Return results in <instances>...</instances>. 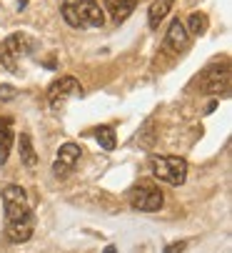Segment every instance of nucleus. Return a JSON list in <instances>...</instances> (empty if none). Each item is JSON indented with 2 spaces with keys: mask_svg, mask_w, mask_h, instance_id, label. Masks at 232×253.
Here are the masks:
<instances>
[{
  "mask_svg": "<svg viewBox=\"0 0 232 253\" xmlns=\"http://www.w3.org/2000/svg\"><path fill=\"white\" fill-rule=\"evenodd\" d=\"M198 88L207 95H222L230 90V65L212 63L198 76Z\"/></svg>",
  "mask_w": 232,
  "mask_h": 253,
  "instance_id": "423d86ee",
  "label": "nucleus"
},
{
  "mask_svg": "<svg viewBox=\"0 0 232 253\" xmlns=\"http://www.w3.org/2000/svg\"><path fill=\"white\" fill-rule=\"evenodd\" d=\"M187 248V241H175V243H167L163 253H182Z\"/></svg>",
  "mask_w": 232,
  "mask_h": 253,
  "instance_id": "a211bd4d",
  "label": "nucleus"
},
{
  "mask_svg": "<svg viewBox=\"0 0 232 253\" xmlns=\"http://www.w3.org/2000/svg\"><path fill=\"white\" fill-rule=\"evenodd\" d=\"M80 163V146H75V143H65L60 146L55 161H53V175L55 178H65L67 173L75 170V166Z\"/></svg>",
  "mask_w": 232,
  "mask_h": 253,
  "instance_id": "6e6552de",
  "label": "nucleus"
},
{
  "mask_svg": "<svg viewBox=\"0 0 232 253\" xmlns=\"http://www.w3.org/2000/svg\"><path fill=\"white\" fill-rule=\"evenodd\" d=\"M18 98V90L13 85H0V100H13Z\"/></svg>",
  "mask_w": 232,
  "mask_h": 253,
  "instance_id": "f3484780",
  "label": "nucleus"
},
{
  "mask_svg": "<svg viewBox=\"0 0 232 253\" xmlns=\"http://www.w3.org/2000/svg\"><path fill=\"white\" fill-rule=\"evenodd\" d=\"M35 50V41L28 33H13L0 43V65L10 73H18L20 68V58L30 55Z\"/></svg>",
  "mask_w": 232,
  "mask_h": 253,
  "instance_id": "7ed1b4c3",
  "label": "nucleus"
},
{
  "mask_svg": "<svg viewBox=\"0 0 232 253\" xmlns=\"http://www.w3.org/2000/svg\"><path fill=\"white\" fill-rule=\"evenodd\" d=\"M3 208H5V236L10 243L30 241L35 231V211L28 201V193L20 186L3 188Z\"/></svg>",
  "mask_w": 232,
  "mask_h": 253,
  "instance_id": "f257e3e1",
  "label": "nucleus"
},
{
  "mask_svg": "<svg viewBox=\"0 0 232 253\" xmlns=\"http://www.w3.org/2000/svg\"><path fill=\"white\" fill-rule=\"evenodd\" d=\"M95 140L100 143V148H105V151H115V146H118V140H115V128H110V126L95 128Z\"/></svg>",
  "mask_w": 232,
  "mask_h": 253,
  "instance_id": "2eb2a0df",
  "label": "nucleus"
},
{
  "mask_svg": "<svg viewBox=\"0 0 232 253\" xmlns=\"http://www.w3.org/2000/svg\"><path fill=\"white\" fill-rule=\"evenodd\" d=\"M18 153H20V161L25 168H35L37 166V153L33 148V140L28 133H20L18 135Z\"/></svg>",
  "mask_w": 232,
  "mask_h": 253,
  "instance_id": "ddd939ff",
  "label": "nucleus"
},
{
  "mask_svg": "<svg viewBox=\"0 0 232 253\" xmlns=\"http://www.w3.org/2000/svg\"><path fill=\"white\" fill-rule=\"evenodd\" d=\"M172 5H175V0H152V5L147 10V18H150L147 25H150V30H158L160 28V23L170 15Z\"/></svg>",
  "mask_w": 232,
  "mask_h": 253,
  "instance_id": "9b49d317",
  "label": "nucleus"
},
{
  "mask_svg": "<svg viewBox=\"0 0 232 253\" xmlns=\"http://www.w3.org/2000/svg\"><path fill=\"white\" fill-rule=\"evenodd\" d=\"M102 253H118V248H115V246H105V251Z\"/></svg>",
  "mask_w": 232,
  "mask_h": 253,
  "instance_id": "6ab92c4d",
  "label": "nucleus"
},
{
  "mask_svg": "<svg viewBox=\"0 0 232 253\" xmlns=\"http://www.w3.org/2000/svg\"><path fill=\"white\" fill-rule=\"evenodd\" d=\"M187 45H190V35H187V30H185V23L172 20L170 28H167V33H165L163 48L170 50V53H175V55H180L182 50H187Z\"/></svg>",
  "mask_w": 232,
  "mask_h": 253,
  "instance_id": "1a4fd4ad",
  "label": "nucleus"
},
{
  "mask_svg": "<svg viewBox=\"0 0 232 253\" xmlns=\"http://www.w3.org/2000/svg\"><path fill=\"white\" fill-rule=\"evenodd\" d=\"M207 28H210V20H207L205 13H192L187 18V25H185L187 35H195V38H198V35H205Z\"/></svg>",
  "mask_w": 232,
  "mask_h": 253,
  "instance_id": "4468645a",
  "label": "nucleus"
},
{
  "mask_svg": "<svg viewBox=\"0 0 232 253\" xmlns=\"http://www.w3.org/2000/svg\"><path fill=\"white\" fill-rule=\"evenodd\" d=\"M63 18L70 28H102L105 10L98 0H67L63 5Z\"/></svg>",
  "mask_w": 232,
  "mask_h": 253,
  "instance_id": "f03ea898",
  "label": "nucleus"
},
{
  "mask_svg": "<svg viewBox=\"0 0 232 253\" xmlns=\"http://www.w3.org/2000/svg\"><path fill=\"white\" fill-rule=\"evenodd\" d=\"M128 198H130V206H133L135 211H142V213H155V211H160L163 203H165L163 191L155 186V183H150V180L135 183V186L130 188Z\"/></svg>",
  "mask_w": 232,
  "mask_h": 253,
  "instance_id": "39448f33",
  "label": "nucleus"
},
{
  "mask_svg": "<svg viewBox=\"0 0 232 253\" xmlns=\"http://www.w3.org/2000/svg\"><path fill=\"white\" fill-rule=\"evenodd\" d=\"M152 128H155V126H152V121H147V123H145V128L137 133V143H140L142 148H150L152 143H155V140L150 138V135H152Z\"/></svg>",
  "mask_w": 232,
  "mask_h": 253,
  "instance_id": "dca6fc26",
  "label": "nucleus"
},
{
  "mask_svg": "<svg viewBox=\"0 0 232 253\" xmlns=\"http://www.w3.org/2000/svg\"><path fill=\"white\" fill-rule=\"evenodd\" d=\"M13 118L8 116H0V166L8 163V156H10V148H13Z\"/></svg>",
  "mask_w": 232,
  "mask_h": 253,
  "instance_id": "9d476101",
  "label": "nucleus"
},
{
  "mask_svg": "<svg viewBox=\"0 0 232 253\" xmlns=\"http://www.w3.org/2000/svg\"><path fill=\"white\" fill-rule=\"evenodd\" d=\"M70 95H83V88L75 76H63L55 83H50V88H48V103L53 111H63Z\"/></svg>",
  "mask_w": 232,
  "mask_h": 253,
  "instance_id": "0eeeda50",
  "label": "nucleus"
},
{
  "mask_svg": "<svg viewBox=\"0 0 232 253\" xmlns=\"http://www.w3.org/2000/svg\"><path fill=\"white\" fill-rule=\"evenodd\" d=\"M135 5H137V0H105V8L115 23H123L125 18H130Z\"/></svg>",
  "mask_w": 232,
  "mask_h": 253,
  "instance_id": "f8f14e48",
  "label": "nucleus"
},
{
  "mask_svg": "<svg viewBox=\"0 0 232 253\" xmlns=\"http://www.w3.org/2000/svg\"><path fill=\"white\" fill-rule=\"evenodd\" d=\"M150 166H152V175L167 186H182L187 178V161L180 156H155Z\"/></svg>",
  "mask_w": 232,
  "mask_h": 253,
  "instance_id": "20e7f679",
  "label": "nucleus"
}]
</instances>
